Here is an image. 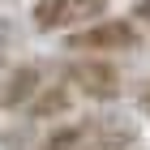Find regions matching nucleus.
Masks as SVG:
<instances>
[{
	"instance_id": "20e7f679",
	"label": "nucleus",
	"mask_w": 150,
	"mask_h": 150,
	"mask_svg": "<svg viewBox=\"0 0 150 150\" xmlns=\"http://www.w3.org/2000/svg\"><path fill=\"white\" fill-rule=\"evenodd\" d=\"M99 17H107V0H39L35 4L39 30H81Z\"/></svg>"
},
{
	"instance_id": "7ed1b4c3",
	"label": "nucleus",
	"mask_w": 150,
	"mask_h": 150,
	"mask_svg": "<svg viewBox=\"0 0 150 150\" xmlns=\"http://www.w3.org/2000/svg\"><path fill=\"white\" fill-rule=\"evenodd\" d=\"M69 86L81 99H90V103H112L116 94H120V86H125V77L103 56H81V60L69 64Z\"/></svg>"
},
{
	"instance_id": "f257e3e1",
	"label": "nucleus",
	"mask_w": 150,
	"mask_h": 150,
	"mask_svg": "<svg viewBox=\"0 0 150 150\" xmlns=\"http://www.w3.org/2000/svg\"><path fill=\"white\" fill-rule=\"evenodd\" d=\"M129 129H107L99 120H73V125L52 129L39 150H125L129 146Z\"/></svg>"
},
{
	"instance_id": "39448f33",
	"label": "nucleus",
	"mask_w": 150,
	"mask_h": 150,
	"mask_svg": "<svg viewBox=\"0 0 150 150\" xmlns=\"http://www.w3.org/2000/svg\"><path fill=\"white\" fill-rule=\"evenodd\" d=\"M69 86H52V90H39L35 99H30V116H39V120H52V116H64L69 112Z\"/></svg>"
},
{
	"instance_id": "423d86ee",
	"label": "nucleus",
	"mask_w": 150,
	"mask_h": 150,
	"mask_svg": "<svg viewBox=\"0 0 150 150\" xmlns=\"http://www.w3.org/2000/svg\"><path fill=\"white\" fill-rule=\"evenodd\" d=\"M35 86H39V73H35V69H17V73H9V81H4V103H9V107L30 103V99H35Z\"/></svg>"
},
{
	"instance_id": "0eeeda50",
	"label": "nucleus",
	"mask_w": 150,
	"mask_h": 150,
	"mask_svg": "<svg viewBox=\"0 0 150 150\" xmlns=\"http://www.w3.org/2000/svg\"><path fill=\"white\" fill-rule=\"evenodd\" d=\"M133 26H150V0H137L133 4Z\"/></svg>"
},
{
	"instance_id": "6e6552de",
	"label": "nucleus",
	"mask_w": 150,
	"mask_h": 150,
	"mask_svg": "<svg viewBox=\"0 0 150 150\" xmlns=\"http://www.w3.org/2000/svg\"><path fill=\"white\" fill-rule=\"evenodd\" d=\"M137 107H142V112L150 116V77L142 81V90H137Z\"/></svg>"
},
{
	"instance_id": "f03ea898",
	"label": "nucleus",
	"mask_w": 150,
	"mask_h": 150,
	"mask_svg": "<svg viewBox=\"0 0 150 150\" xmlns=\"http://www.w3.org/2000/svg\"><path fill=\"white\" fill-rule=\"evenodd\" d=\"M142 43L137 26L125 22V17H99V22L73 30L69 47L73 52H86V56H107V52H133Z\"/></svg>"
}]
</instances>
